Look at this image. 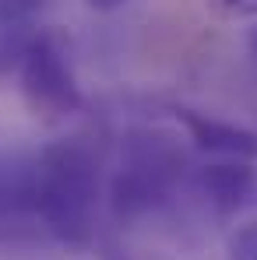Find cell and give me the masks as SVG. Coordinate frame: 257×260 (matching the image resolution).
<instances>
[{
    "label": "cell",
    "instance_id": "obj_1",
    "mask_svg": "<svg viewBox=\"0 0 257 260\" xmlns=\"http://www.w3.org/2000/svg\"><path fill=\"white\" fill-rule=\"evenodd\" d=\"M28 204L49 236L88 246L99 211V155L81 137L49 144L28 169Z\"/></svg>",
    "mask_w": 257,
    "mask_h": 260
},
{
    "label": "cell",
    "instance_id": "obj_6",
    "mask_svg": "<svg viewBox=\"0 0 257 260\" xmlns=\"http://www.w3.org/2000/svg\"><path fill=\"white\" fill-rule=\"evenodd\" d=\"M225 250H229V260H257V221L233 229L225 239Z\"/></svg>",
    "mask_w": 257,
    "mask_h": 260
},
{
    "label": "cell",
    "instance_id": "obj_3",
    "mask_svg": "<svg viewBox=\"0 0 257 260\" xmlns=\"http://www.w3.org/2000/svg\"><path fill=\"white\" fill-rule=\"evenodd\" d=\"M180 176V151L169 137L134 134L124 144V162L113 176V208L120 218L145 215L166 204Z\"/></svg>",
    "mask_w": 257,
    "mask_h": 260
},
{
    "label": "cell",
    "instance_id": "obj_5",
    "mask_svg": "<svg viewBox=\"0 0 257 260\" xmlns=\"http://www.w3.org/2000/svg\"><path fill=\"white\" fill-rule=\"evenodd\" d=\"M197 186L215 211L229 215L247 204H257V169L254 162H212L197 173Z\"/></svg>",
    "mask_w": 257,
    "mask_h": 260
},
{
    "label": "cell",
    "instance_id": "obj_7",
    "mask_svg": "<svg viewBox=\"0 0 257 260\" xmlns=\"http://www.w3.org/2000/svg\"><path fill=\"white\" fill-rule=\"evenodd\" d=\"M222 18H257V0H208Z\"/></svg>",
    "mask_w": 257,
    "mask_h": 260
},
{
    "label": "cell",
    "instance_id": "obj_9",
    "mask_svg": "<svg viewBox=\"0 0 257 260\" xmlns=\"http://www.w3.org/2000/svg\"><path fill=\"white\" fill-rule=\"evenodd\" d=\"M250 46H254V53H257V32H250Z\"/></svg>",
    "mask_w": 257,
    "mask_h": 260
},
{
    "label": "cell",
    "instance_id": "obj_8",
    "mask_svg": "<svg viewBox=\"0 0 257 260\" xmlns=\"http://www.w3.org/2000/svg\"><path fill=\"white\" fill-rule=\"evenodd\" d=\"M92 11H99V14H109V11H120L127 0H85Z\"/></svg>",
    "mask_w": 257,
    "mask_h": 260
},
{
    "label": "cell",
    "instance_id": "obj_4",
    "mask_svg": "<svg viewBox=\"0 0 257 260\" xmlns=\"http://www.w3.org/2000/svg\"><path fill=\"white\" fill-rule=\"evenodd\" d=\"M176 123H183V130L190 134L194 148L218 155L222 162H257V134L247 127H236L229 120H215L208 113L176 106L173 109Z\"/></svg>",
    "mask_w": 257,
    "mask_h": 260
},
{
    "label": "cell",
    "instance_id": "obj_2",
    "mask_svg": "<svg viewBox=\"0 0 257 260\" xmlns=\"http://www.w3.org/2000/svg\"><path fill=\"white\" fill-rule=\"evenodd\" d=\"M18 81H21V99H25L28 113L46 127H56V123L71 120L74 113H81L85 99L71 71L67 46L56 32H43L25 46Z\"/></svg>",
    "mask_w": 257,
    "mask_h": 260
}]
</instances>
